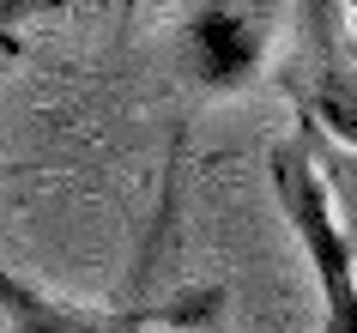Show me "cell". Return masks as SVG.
<instances>
[{"label":"cell","instance_id":"cell-1","mask_svg":"<svg viewBox=\"0 0 357 333\" xmlns=\"http://www.w3.org/2000/svg\"><path fill=\"white\" fill-rule=\"evenodd\" d=\"M266 176H273V200H279L291 237L303 242V260L315 273L321 291V333H357V237L339 224L333 188L321 176L315 151L303 133L279 140L273 158H266Z\"/></svg>","mask_w":357,"mask_h":333},{"label":"cell","instance_id":"cell-2","mask_svg":"<svg viewBox=\"0 0 357 333\" xmlns=\"http://www.w3.org/2000/svg\"><path fill=\"white\" fill-rule=\"evenodd\" d=\"M225 309L218 285L176 297V303H133V309H91V303H61L37 285V279L13 273L0 260V315L13 333H151V327H212V315Z\"/></svg>","mask_w":357,"mask_h":333},{"label":"cell","instance_id":"cell-3","mask_svg":"<svg viewBox=\"0 0 357 333\" xmlns=\"http://www.w3.org/2000/svg\"><path fill=\"white\" fill-rule=\"evenodd\" d=\"M176 49H182V79H188L194 91H243L266 67L273 13L194 6V13L176 19Z\"/></svg>","mask_w":357,"mask_h":333},{"label":"cell","instance_id":"cell-4","mask_svg":"<svg viewBox=\"0 0 357 333\" xmlns=\"http://www.w3.org/2000/svg\"><path fill=\"white\" fill-rule=\"evenodd\" d=\"M303 140H309V151H315V164H321V176H327V188H333V206H339V224L357 237V151H339V146H327L321 133H309V128H297Z\"/></svg>","mask_w":357,"mask_h":333},{"label":"cell","instance_id":"cell-5","mask_svg":"<svg viewBox=\"0 0 357 333\" xmlns=\"http://www.w3.org/2000/svg\"><path fill=\"white\" fill-rule=\"evenodd\" d=\"M31 19V6H0V73L19 61V24Z\"/></svg>","mask_w":357,"mask_h":333},{"label":"cell","instance_id":"cell-6","mask_svg":"<svg viewBox=\"0 0 357 333\" xmlns=\"http://www.w3.org/2000/svg\"><path fill=\"white\" fill-rule=\"evenodd\" d=\"M351 31H357V6H351Z\"/></svg>","mask_w":357,"mask_h":333}]
</instances>
